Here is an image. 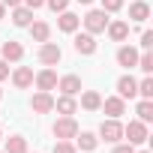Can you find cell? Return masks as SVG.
<instances>
[{"label": "cell", "mask_w": 153, "mask_h": 153, "mask_svg": "<svg viewBox=\"0 0 153 153\" xmlns=\"http://www.w3.org/2000/svg\"><path fill=\"white\" fill-rule=\"evenodd\" d=\"M108 21H111V18H108V12H105V9H90V12L84 15V30H87V33H93V36H96V33H105Z\"/></svg>", "instance_id": "obj_1"}, {"label": "cell", "mask_w": 153, "mask_h": 153, "mask_svg": "<svg viewBox=\"0 0 153 153\" xmlns=\"http://www.w3.org/2000/svg\"><path fill=\"white\" fill-rule=\"evenodd\" d=\"M54 138L57 141H72L75 135H78V123H75V117L69 114V117H57V123H54Z\"/></svg>", "instance_id": "obj_2"}, {"label": "cell", "mask_w": 153, "mask_h": 153, "mask_svg": "<svg viewBox=\"0 0 153 153\" xmlns=\"http://www.w3.org/2000/svg\"><path fill=\"white\" fill-rule=\"evenodd\" d=\"M99 138H105L108 144H117V141L123 138V123H120L117 117L102 120V126H99Z\"/></svg>", "instance_id": "obj_3"}, {"label": "cell", "mask_w": 153, "mask_h": 153, "mask_svg": "<svg viewBox=\"0 0 153 153\" xmlns=\"http://www.w3.org/2000/svg\"><path fill=\"white\" fill-rule=\"evenodd\" d=\"M60 60H63V51H60L57 42H39V63H45V66H57Z\"/></svg>", "instance_id": "obj_4"}, {"label": "cell", "mask_w": 153, "mask_h": 153, "mask_svg": "<svg viewBox=\"0 0 153 153\" xmlns=\"http://www.w3.org/2000/svg\"><path fill=\"white\" fill-rule=\"evenodd\" d=\"M123 138H126L129 144H144V141H147V123L129 120V126H123Z\"/></svg>", "instance_id": "obj_5"}, {"label": "cell", "mask_w": 153, "mask_h": 153, "mask_svg": "<svg viewBox=\"0 0 153 153\" xmlns=\"http://www.w3.org/2000/svg\"><path fill=\"white\" fill-rule=\"evenodd\" d=\"M72 45H75V51L78 54H84V57H90V54H96V36L93 33H75V39H72Z\"/></svg>", "instance_id": "obj_6"}, {"label": "cell", "mask_w": 153, "mask_h": 153, "mask_svg": "<svg viewBox=\"0 0 153 153\" xmlns=\"http://www.w3.org/2000/svg\"><path fill=\"white\" fill-rule=\"evenodd\" d=\"M30 108H33L36 114H48V111H54V96H51L48 90H36L33 99H30Z\"/></svg>", "instance_id": "obj_7"}, {"label": "cell", "mask_w": 153, "mask_h": 153, "mask_svg": "<svg viewBox=\"0 0 153 153\" xmlns=\"http://www.w3.org/2000/svg\"><path fill=\"white\" fill-rule=\"evenodd\" d=\"M33 84H36L39 90H48V93H51V90L57 87V72H54L51 66H45L42 72H36V75H33Z\"/></svg>", "instance_id": "obj_8"}, {"label": "cell", "mask_w": 153, "mask_h": 153, "mask_svg": "<svg viewBox=\"0 0 153 153\" xmlns=\"http://www.w3.org/2000/svg\"><path fill=\"white\" fill-rule=\"evenodd\" d=\"M117 96L120 99H135L138 96V81L132 75H120L117 78Z\"/></svg>", "instance_id": "obj_9"}, {"label": "cell", "mask_w": 153, "mask_h": 153, "mask_svg": "<svg viewBox=\"0 0 153 153\" xmlns=\"http://www.w3.org/2000/svg\"><path fill=\"white\" fill-rule=\"evenodd\" d=\"M0 57H3L6 63H18V60L24 57V45H21V42H15V39H6V42H3V48H0Z\"/></svg>", "instance_id": "obj_10"}, {"label": "cell", "mask_w": 153, "mask_h": 153, "mask_svg": "<svg viewBox=\"0 0 153 153\" xmlns=\"http://www.w3.org/2000/svg\"><path fill=\"white\" fill-rule=\"evenodd\" d=\"M57 27H60L63 33H75V30L81 27V18L75 15V12H69V9H63L60 18H57Z\"/></svg>", "instance_id": "obj_11"}, {"label": "cell", "mask_w": 153, "mask_h": 153, "mask_svg": "<svg viewBox=\"0 0 153 153\" xmlns=\"http://www.w3.org/2000/svg\"><path fill=\"white\" fill-rule=\"evenodd\" d=\"M57 87L66 96H78L81 93V78H78V75H63V78H57Z\"/></svg>", "instance_id": "obj_12"}, {"label": "cell", "mask_w": 153, "mask_h": 153, "mask_svg": "<svg viewBox=\"0 0 153 153\" xmlns=\"http://www.w3.org/2000/svg\"><path fill=\"white\" fill-rule=\"evenodd\" d=\"M117 63L126 66V69H135V63H138V48H132V45H120V48H117Z\"/></svg>", "instance_id": "obj_13"}, {"label": "cell", "mask_w": 153, "mask_h": 153, "mask_svg": "<svg viewBox=\"0 0 153 153\" xmlns=\"http://www.w3.org/2000/svg\"><path fill=\"white\" fill-rule=\"evenodd\" d=\"M108 117H120V114H126V102L120 99V96H108V99H102V105H99Z\"/></svg>", "instance_id": "obj_14"}, {"label": "cell", "mask_w": 153, "mask_h": 153, "mask_svg": "<svg viewBox=\"0 0 153 153\" xmlns=\"http://www.w3.org/2000/svg\"><path fill=\"white\" fill-rule=\"evenodd\" d=\"M12 84H15L18 90H27V87L33 84V69H30V66H18V69L12 72Z\"/></svg>", "instance_id": "obj_15"}, {"label": "cell", "mask_w": 153, "mask_h": 153, "mask_svg": "<svg viewBox=\"0 0 153 153\" xmlns=\"http://www.w3.org/2000/svg\"><path fill=\"white\" fill-rule=\"evenodd\" d=\"M12 24L15 27H30L33 24V9H27L24 3L21 6H12Z\"/></svg>", "instance_id": "obj_16"}, {"label": "cell", "mask_w": 153, "mask_h": 153, "mask_svg": "<svg viewBox=\"0 0 153 153\" xmlns=\"http://www.w3.org/2000/svg\"><path fill=\"white\" fill-rule=\"evenodd\" d=\"M54 108H57V114H63V117H69V114H75L78 111V102H75V96H60V99H54Z\"/></svg>", "instance_id": "obj_17"}, {"label": "cell", "mask_w": 153, "mask_h": 153, "mask_svg": "<svg viewBox=\"0 0 153 153\" xmlns=\"http://www.w3.org/2000/svg\"><path fill=\"white\" fill-rule=\"evenodd\" d=\"M105 30H108V36H111L114 42H123V39L129 36V24H126V21H108Z\"/></svg>", "instance_id": "obj_18"}, {"label": "cell", "mask_w": 153, "mask_h": 153, "mask_svg": "<svg viewBox=\"0 0 153 153\" xmlns=\"http://www.w3.org/2000/svg\"><path fill=\"white\" fill-rule=\"evenodd\" d=\"M129 18H132V21H138V24H141V21H147V18H150V6L144 3V0H135V3L129 6Z\"/></svg>", "instance_id": "obj_19"}, {"label": "cell", "mask_w": 153, "mask_h": 153, "mask_svg": "<svg viewBox=\"0 0 153 153\" xmlns=\"http://www.w3.org/2000/svg\"><path fill=\"white\" fill-rule=\"evenodd\" d=\"M75 144H78L84 153H90V150H96V147H99V138H96L93 132H78V135H75Z\"/></svg>", "instance_id": "obj_20"}, {"label": "cell", "mask_w": 153, "mask_h": 153, "mask_svg": "<svg viewBox=\"0 0 153 153\" xmlns=\"http://www.w3.org/2000/svg\"><path fill=\"white\" fill-rule=\"evenodd\" d=\"M99 105H102V96H99L96 90H84V93H81V108H84V111H96Z\"/></svg>", "instance_id": "obj_21"}, {"label": "cell", "mask_w": 153, "mask_h": 153, "mask_svg": "<svg viewBox=\"0 0 153 153\" xmlns=\"http://www.w3.org/2000/svg\"><path fill=\"white\" fill-rule=\"evenodd\" d=\"M30 36H33L36 42H48V36H51V27H48L45 21H33V24H30Z\"/></svg>", "instance_id": "obj_22"}, {"label": "cell", "mask_w": 153, "mask_h": 153, "mask_svg": "<svg viewBox=\"0 0 153 153\" xmlns=\"http://www.w3.org/2000/svg\"><path fill=\"white\" fill-rule=\"evenodd\" d=\"M6 153H27V138L24 135H9L6 138Z\"/></svg>", "instance_id": "obj_23"}, {"label": "cell", "mask_w": 153, "mask_h": 153, "mask_svg": "<svg viewBox=\"0 0 153 153\" xmlns=\"http://www.w3.org/2000/svg\"><path fill=\"white\" fill-rule=\"evenodd\" d=\"M135 114H138L141 123H150V120H153V99H141L138 108H135Z\"/></svg>", "instance_id": "obj_24"}, {"label": "cell", "mask_w": 153, "mask_h": 153, "mask_svg": "<svg viewBox=\"0 0 153 153\" xmlns=\"http://www.w3.org/2000/svg\"><path fill=\"white\" fill-rule=\"evenodd\" d=\"M135 66H138V69H141L144 75H150V72H153V54H150V51L138 54V63H135Z\"/></svg>", "instance_id": "obj_25"}, {"label": "cell", "mask_w": 153, "mask_h": 153, "mask_svg": "<svg viewBox=\"0 0 153 153\" xmlns=\"http://www.w3.org/2000/svg\"><path fill=\"white\" fill-rule=\"evenodd\" d=\"M138 96L141 99H153V78H150V75L144 81H138Z\"/></svg>", "instance_id": "obj_26"}, {"label": "cell", "mask_w": 153, "mask_h": 153, "mask_svg": "<svg viewBox=\"0 0 153 153\" xmlns=\"http://www.w3.org/2000/svg\"><path fill=\"white\" fill-rule=\"evenodd\" d=\"M45 6L51 12H63V9H69V0H45Z\"/></svg>", "instance_id": "obj_27"}, {"label": "cell", "mask_w": 153, "mask_h": 153, "mask_svg": "<svg viewBox=\"0 0 153 153\" xmlns=\"http://www.w3.org/2000/svg\"><path fill=\"white\" fill-rule=\"evenodd\" d=\"M51 153H75V144H72V141H57Z\"/></svg>", "instance_id": "obj_28"}, {"label": "cell", "mask_w": 153, "mask_h": 153, "mask_svg": "<svg viewBox=\"0 0 153 153\" xmlns=\"http://www.w3.org/2000/svg\"><path fill=\"white\" fill-rule=\"evenodd\" d=\"M102 9L105 12H120L123 9V0H102Z\"/></svg>", "instance_id": "obj_29"}, {"label": "cell", "mask_w": 153, "mask_h": 153, "mask_svg": "<svg viewBox=\"0 0 153 153\" xmlns=\"http://www.w3.org/2000/svg\"><path fill=\"white\" fill-rule=\"evenodd\" d=\"M141 48H144V51H150V48H153V33H150V30H144V33H141Z\"/></svg>", "instance_id": "obj_30"}, {"label": "cell", "mask_w": 153, "mask_h": 153, "mask_svg": "<svg viewBox=\"0 0 153 153\" xmlns=\"http://www.w3.org/2000/svg\"><path fill=\"white\" fill-rule=\"evenodd\" d=\"M111 153H135V144H129V141H126V144H120V141H117Z\"/></svg>", "instance_id": "obj_31"}, {"label": "cell", "mask_w": 153, "mask_h": 153, "mask_svg": "<svg viewBox=\"0 0 153 153\" xmlns=\"http://www.w3.org/2000/svg\"><path fill=\"white\" fill-rule=\"evenodd\" d=\"M6 78H9V63L0 57V81H6Z\"/></svg>", "instance_id": "obj_32"}, {"label": "cell", "mask_w": 153, "mask_h": 153, "mask_svg": "<svg viewBox=\"0 0 153 153\" xmlns=\"http://www.w3.org/2000/svg\"><path fill=\"white\" fill-rule=\"evenodd\" d=\"M21 3H24L27 9H39V6H45V0H21Z\"/></svg>", "instance_id": "obj_33"}, {"label": "cell", "mask_w": 153, "mask_h": 153, "mask_svg": "<svg viewBox=\"0 0 153 153\" xmlns=\"http://www.w3.org/2000/svg\"><path fill=\"white\" fill-rule=\"evenodd\" d=\"M0 3H3V6H9V9H12V6H21V0H0Z\"/></svg>", "instance_id": "obj_34"}, {"label": "cell", "mask_w": 153, "mask_h": 153, "mask_svg": "<svg viewBox=\"0 0 153 153\" xmlns=\"http://www.w3.org/2000/svg\"><path fill=\"white\" fill-rule=\"evenodd\" d=\"M3 15H6V6H3V3H0V21H3Z\"/></svg>", "instance_id": "obj_35"}, {"label": "cell", "mask_w": 153, "mask_h": 153, "mask_svg": "<svg viewBox=\"0 0 153 153\" xmlns=\"http://www.w3.org/2000/svg\"><path fill=\"white\" fill-rule=\"evenodd\" d=\"M78 3H84V6H87V3H93V0H78Z\"/></svg>", "instance_id": "obj_36"}, {"label": "cell", "mask_w": 153, "mask_h": 153, "mask_svg": "<svg viewBox=\"0 0 153 153\" xmlns=\"http://www.w3.org/2000/svg\"><path fill=\"white\" fill-rule=\"evenodd\" d=\"M138 153H150V150H138Z\"/></svg>", "instance_id": "obj_37"}, {"label": "cell", "mask_w": 153, "mask_h": 153, "mask_svg": "<svg viewBox=\"0 0 153 153\" xmlns=\"http://www.w3.org/2000/svg\"><path fill=\"white\" fill-rule=\"evenodd\" d=\"M0 141H3V132H0Z\"/></svg>", "instance_id": "obj_38"}, {"label": "cell", "mask_w": 153, "mask_h": 153, "mask_svg": "<svg viewBox=\"0 0 153 153\" xmlns=\"http://www.w3.org/2000/svg\"><path fill=\"white\" fill-rule=\"evenodd\" d=\"M0 99H3V90H0Z\"/></svg>", "instance_id": "obj_39"}, {"label": "cell", "mask_w": 153, "mask_h": 153, "mask_svg": "<svg viewBox=\"0 0 153 153\" xmlns=\"http://www.w3.org/2000/svg\"><path fill=\"white\" fill-rule=\"evenodd\" d=\"M0 153H6V150H0Z\"/></svg>", "instance_id": "obj_40"}]
</instances>
